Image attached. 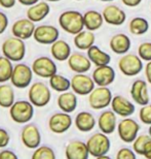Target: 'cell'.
<instances>
[{"label": "cell", "mask_w": 151, "mask_h": 159, "mask_svg": "<svg viewBox=\"0 0 151 159\" xmlns=\"http://www.w3.org/2000/svg\"><path fill=\"white\" fill-rule=\"evenodd\" d=\"M59 25L65 32L76 35L83 30V15L77 11H63L59 17Z\"/></svg>", "instance_id": "6da1fadb"}, {"label": "cell", "mask_w": 151, "mask_h": 159, "mask_svg": "<svg viewBox=\"0 0 151 159\" xmlns=\"http://www.w3.org/2000/svg\"><path fill=\"white\" fill-rule=\"evenodd\" d=\"M87 149L90 155L95 158H108L107 153L111 148V142L108 138V134L104 132H98L93 134L86 142Z\"/></svg>", "instance_id": "7a4b0ae2"}, {"label": "cell", "mask_w": 151, "mask_h": 159, "mask_svg": "<svg viewBox=\"0 0 151 159\" xmlns=\"http://www.w3.org/2000/svg\"><path fill=\"white\" fill-rule=\"evenodd\" d=\"M1 51L3 56L7 57L12 62H20L26 56V44L24 39L11 36L3 41Z\"/></svg>", "instance_id": "3957f363"}, {"label": "cell", "mask_w": 151, "mask_h": 159, "mask_svg": "<svg viewBox=\"0 0 151 159\" xmlns=\"http://www.w3.org/2000/svg\"><path fill=\"white\" fill-rule=\"evenodd\" d=\"M9 116L15 123L27 124L34 116V106L30 100L15 101V103L9 107Z\"/></svg>", "instance_id": "277c9868"}, {"label": "cell", "mask_w": 151, "mask_h": 159, "mask_svg": "<svg viewBox=\"0 0 151 159\" xmlns=\"http://www.w3.org/2000/svg\"><path fill=\"white\" fill-rule=\"evenodd\" d=\"M28 97L34 107H43L49 103L52 99V92L48 86L43 82H35L30 86Z\"/></svg>", "instance_id": "5b68a950"}, {"label": "cell", "mask_w": 151, "mask_h": 159, "mask_svg": "<svg viewBox=\"0 0 151 159\" xmlns=\"http://www.w3.org/2000/svg\"><path fill=\"white\" fill-rule=\"evenodd\" d=\"M33 75L34 72L32 70V67H30L29 65L25 64V63H18L17 65L14 66L10 83L15 88H27L31 85V82L33 80Z\"/></svg>", "instance_id": "8992f818"}, {"label": "cell", "mask_w": 151, "mask_h": 159, "mask_svg": "<svg viewBox=\"0 0 151 159\" xmlns=\"http://www.w3.org/2000/svg\"><path fill=\"white\" fill-rule=\"evenodd\" d=\"M118 68L125 77L138 75L143 69V62L139 55L135 54H124L118 60Z\"/></svg>", "instance_id": "52a82bcc"}, {"label": "cell", "mask_w": 151, "mask_h": 159, "mask_svg": "<svg viewBox=\"0 0 151 159\" xmlns=\"http://www.w3.org/2000/svg\"><path fill=\"white\" fill-rule=\"evenodd\" d=\"M112 92L108 87L98 86L89 94V104L93 110H104L111 104Z\"/></svg>", "instance_id": "ba28073f"}, {"label": "cell", "mask_w": 151, "mask_h": 159, "mask_svg": "<svg viewBox=\"0 0 151 159\" xmlns=\"http://www.w3.org/2000/svg\"><path fill=\"white\" fill-rule=\"evenodd\" d=\"M140 125L136 121L128 117L122 119L117 125V132L119 139L124 143H133L138 136Z\"/></svg>", "instance_id": "9c48e42d"}, {"label": "cell", "mask_w": 151, "mask_h": 159, "mask_svg": "<svg viewBox=\"0 0 151 159\" xmlns=\"http://www.w3.org/2000/svg\"><path fill=\"white\" fill-rule=\"evenodd\" d=\"M31 67H32L34 75L43 79H49L58 71V67L55 61L46 56L36 58L33 61Z\"/></svg>", "instance_id": "30bf717a"}, {"label": "cell", "mask_w": 151, "mask_h": 159, "mask_svg": "<svg viewBox=\"0 0 151 159\" xmlns=\"http://www.w3.org/2000/svg\"><path fill=\"white\" fill-rule=\"evenodd\" d=\"M96 83L93 77L86 74H76L71 79V89L77 95L86 96L95 89Z\"/></svg>", "instance_id": "8fae6325"}, {"label": "cell", "mask_w": 151, "mask_h": 159, "mask_svg": "<svg viewBox=\"0 0 151 159\" xmlns=\"http://www.w3.org/2000/svg\"><path fill=\"white\" fill-rule=\"evenodd\" d=\"M21 139L26 148L35 150L41 143V133L39 128L35 124L27 123L21 131Z\"/></svg>", "instance_id": "7c38bea8"}, {"label": "cell", "mask_w": 151, "mask_h": 159, "mask_svg": "<svg viewBox=\"0 0 151 159\" xmlns=\"http://www.w3.org/2000/svg\"><path fill=\"white\" fill-rule=\"evenodd\" d=\"M72 126V118L70 114L61 112L56 113L48 119V128L56 134H62L68 131Z\"/></svg>", "instance_id": "4fadbf2b"}, {"label": "cell", "mask_w": 151, "mask_h": 159, "mask_svg": "<svg viewBox=\"0 0 151 159\" xmlns=\"http://www.w3.org/2000/svg\"><path fill=\"white\" fill-rule=\"evenodd\" d=\"M59 29L52 25H40L33 34V39L40 44H52L59 39Z\"/></svg>", "instance_id": "5bb4252c"}, {"label": "cell", "mask_w": 151, "mask_h": 159, "mask_svg": "<svg viewBox=\"0 0 151 159\" xmlns=\"http://www.w3.org/2000/svg\"><path fill=\"white\" fill-rule=\"evenodd\" d=\"M35 28V23L31 21L30 19H19L12 24L11 33L15 37L26 40L33 36Z\"/></svg>", "instance_id": "9a60e30c"}, {"label": "cell", "mask_w": 151, "mask_h": 159, "mask_svg": "<svg viewBox=\"0 0 151 159\" xmlns=\"http://www.w3.org/2000/svg\"><path fill=\"white\" fill-rule=\"evenodd\" d=\"M68 66L75 74H86L92 67V61L82 53H72L68 58Z\"/></svg>", "instance_id": "2e32d148"}, {"label": "cell", "mask_w": 151, "mask_h": 159, "mask_svg": "<svg viewBox=\"0 0 151 159\" xmlns=\"http://www.w3.org/2000/svg\"><path fill=\"white\" fill-rule=\"evenodd\" d=\"M110 106H111L113 112L117 116L122 117V118L132 116L135 113V110H136L134 103L122 95H116V96L113 97Z\"/></svg>", "instance_id": "e0dca14e"}, {"label": "cell", "mask_w": 151, "mask_h": 159, "mask_svg": "<svg viewBox=\"0 0 151 159\" xmlns=\"http://www.w3.org/2000/svg\"><path fill=\"white\" fill-rule=\"evenodd\" d=\"M104 21L112 26H120L127 20V14L120 7L114 4L107 5L102 11Z\"/></svg>", "instance_id": "ac0fdd59"}, {"label": "cell", "mask_w": 151, "mask_h": 159, "mask_svg": "<svg viewBox=\"0 0 151 159\" xmlns=\"http://www.w3.org/2000/svg\"><path fill=\"white\" fill-rule=\"evenodd\" d=\"M92 77L97 86L108 87L115 81V70L109 64L97 66L93 71Z\"/></svg>", "instance_id": "d6986e66"}, {"label": "cell", "mask_w": 151, "mask_h": 159, "mask_svg": "<svg viewBox=\"0 0 151 159\" xmlns=\"http://www.w3.org/2000/svg\"><path fill=\"white\" fill-rule=\"evenodd\" d=\"M131 95L135 102L141 107L149 103L150 96L147 83L143 80H136L131 87Z\"/></svg>", "instance_id": "ffe728a7"}, {"label": "cell", "mask_w": 151, "mask_h": 159, "mask_svg": "<svg viewBox=\"0 0 151 159\" xmlns=\"http://www.w3.org/2000/svg\"><path fill=\"white\" fill-rule=\"evenodd\" d=\"M65 156L68 159H87L90 152L86 143L81 141H72L66 146Z\"/></svg>", "instance_id": "44dd1931"}, {"label": "cell", "mask_w": 151, "mask_h": 159, "mask_svg": "<svg viewBox=\"0 0 151 159\" xmlns=\"http://www.w3.org/2000/svg\"><path fill=\"white\" fill-rule=\"evenodd\" d=\"M99 129L106 134H112L117 128V118L113 111H104L98 119Z\"/></svg>", "instance_id": "7402d4cb"}, {"label": "cell", "mask_w": 151, "mask_h": 159, "mask_svg": "<svg viewBox=\"0 0 151 159\" xmlns=\"http://www.w3.org/2000/svg\"><path fill=\"white\" fill-rule=\"evenodd\" d=\"M50 12V6L48 2L39 1L35 4L29 6L27 9V18L34 23H38L48 17Z\"/></svg>", "instance_id": "603a6c76"}, {"label": "cell", "mask_w": 151, "mask_h": 159, "mask_svg": "<svg viewBox=\"0 0 151 159\" xmlns=\"http://www.w3.org/2000/svg\"><path fill=\"white\" fill-rule=\"evenodd\" d=\"M77 94L75 92L66 91L62 92L59 95L58 99H57V103H58L59 109L62 112L71 114L73 113L77 107Z\"/></svg>", "instance_id": "cb8c5ba5"}, {"label": "cell", "mask_w": 151, "mask_h": 159, "mask_svg": "<svg viewBox=\"0 0 151 159\" xmlns=\"http://www.w3.org/2000/svg\"><path fill=\"white\" fill-rule=\"evenodd\" d=\"M109 46L113 53L117 55H124L131 49V39L125 34L118 33L111 37Z\"/></svg>", "instance_id": "d4e9b609"}, {"label": "cell", "mask_w": 151, "mask_h": 159, "mask_svg": "<svg viewBox=\"0 0 151 159\" xmlns=\"http://www.w3.org/2000/svg\"><path fill=\"white\" fill-rule=\"evenodd\" d=\"M50 54L52 58L57 61L63 62L67 61L68 58L71 55V47L69 46L67 41L63 39H58L55 43L50 44Z\"/></svg>", "instance_id": "484cf974"}, {"label": "cell", "mask_w": 151, "mask_h": 159, "mask_svg": "<svg viewBox=\"0 0 151 159\" xmlns=\"http://www.w3.org/2000/svg\"><path fill=\"white\" fill-rule=\"evenodd\" d=\"M75 126L81 132H90L95 128L96 126V119L90 112H80L75 117Z\"/></svg>", "instance_id": "4316f807"}, {"label": "cell", "mask_w": 151, "mask_h": 159, "mask_svg": "<svg viewBox=\"0 0 151 159\" xmlns=\"http://www.w3.org/2000/svg\"><path fill=\"white\" fill-rule=\"evenodd\" d=\"M96 40V36L94 31L90 30H82L76 35H74V46L80 51H87L90 47L94 46Z\"/></svg>", "instance_id": "83f0119b"}, {"label": "cell", "mask_w": 151, "mask_h": 159, "mask_svg": "<svg viewBox=\"0 0 151 159\" xmlns=\"http://www.w3.org/2000/svg\"><path fill=\"white\" fill-rule=\"evenodd\" d=\"M83 22H84V28L90 31L99 30L103 26L104 18L101 12L97 11H87L83 14Z\"/></svg>", "instance_id": "f1b7e54d"}, {"label": "cell", "mask_w": 151, "mask_h": 159, "mask_svg": "<svg viewBox=\"0 0 151 159\" xmlns=\"http://www.w3.org/2000/svg\"><path fill=\"white\" fill-rule=\"evenodd\" d=\"M87 57L92 61L93 64L96 66H102L109 64L111 61V56L108 53L104 52L103 50H101L98 46H92L87 50Z\"/></svg>", "instance_id": "f546056e"}, {"label": "cell", "mask_w": 151, "mask_h": 159, "mask_svg": "<svg viewBox=\"0 0 151 159\" xmlns=\"http://www.w3.org/2000/svg\"><path fill=\"white\" fill-rule=\"evenodd\" d=\"M15 95L12 85L2 83L0 85V107L4 109H9L15 103Z\"/></svg>", "instance_id": "4dcf8cb0"}, {"label": "cell", "mask_w": 151, "mask_h": 159, "mask_svg": "<svg viewBox=\"0 0 151 159\" xmlns=\"http://www.w3.org/2000/svg\"><path fill=\"white\" fill-rule=\"evenodd\" d=\"M49 87L57 92H66L71 88V80L67 79L62 75L55 74L49 78Z\"/></svg>", "instance_id": "1f68e13d"}, {"label": "cell", "mask_w": 151, "mask_h": 159, "mask_svg": "<svg viewBox=\"0 0 151 159\" xmlns=\"http://www.w3.org/2000/svg\"><path fill=\"white\" fill-rule=\"evenodd\" d=\"M128 30L134 35H143L149 30V22L142 17H136L131 20L128 24Z\"/></svg>", "instance_id": "d6a6232c"}, {"label": "cell", "mask_w": 151, "mask_h": 159, "mask_svg": "<svg viewBox=\"0 0 151 159\" xmlns=\"http://www.w3.org/2000/svg\"><path fill=\"white\" fill-rule=\"evenodd\" d=\"M12 70L14 65L11 60L5 56H0V84L10 81Z\"/></svg>", "instance_id": "836d02e7"}, {"label": "cell", "mask_w": 151, "mask_h": 159, "mask_svg": "<svg viewBox=\"0 0 151 159\" xmlns=\"http://www.w3.org/2000/svg\"><path fill=\"white\" fill-rule=\"evenodd\" d=\"M56 153L48 146H39L32 154V159H55Z\"/></svg>", "instance_id": "e575fe53"}, {"label": "cell", "mask_w": 151, "mask_h": 159, "mask_svg": "<svg viewBox=\"0 0 151 159\" xmlns=\"http://www.w3.org/2000/svg\"><path fill=\"white\" fill-rule=\"evenodd\" d=\"M149 139H151V136L149 134H141L138 135L136 139L133 142V150L136 152L137 155H143V149L144 146H145L146 142L148 141Z\"/></svg>", "instance_id": "d590c367"}, {"label": "cell", "mask_w": 151, "mask_h": 159, "mask_svg": "<svg viewBox=\"0 0 151 159\" xmlns=\"http://www.w3.org/2000/svg\"><path fill=\"white\" fill-rule=\"evenodd\" d=\"M138 55L144 61H151V43L145 41V43H141L138 47Z\"/></svg>", "instance_id": "8d00e7d4"}, {"label": "cell", "mask_w": 151, "mask_h": 159, "mask_svg": "<svg viewBox=\"0 0 151 159\" xmlns=\"http://www.w3.org/2000/svg\"><path fill=\"white\" fill-rule=\"evenodd\" d=\"M139 118L143 124L150 125L151 124V103H147L142 106L139 112Z\"/></svg>", "instance_id": "74e56055"}, {"label": "cell", "mask_w": 151, "mask_h": 159, "mask_svg": "<svg viewBox=\"0 0 151 159\" xmlns=\"http://www.w3.org/2000/svg\"><path fill=\"white\" fill-rule=\"evenodd\" d=\"M136 152L131 150L130 148H121L116 154V158L118 159H135L136 158Z\"/></svg>", "instance_id": "f35d334b"}, {"label": "cell", "mask_w": 151, "mask_h": 159, "mask_svg": "<svg viewBox=\"0 0 151 159\" xmlns=\"http://www.w3.org/2000/svg\"><path fill=\"white\" fill-rule=\"evenodd\" d=\"M10 142V135L4 128H0V149H4Z\"/></svg>", "instance_id": "ab89813d"}, {"label": "cell", "mask_w": 151, "mask_h": 159, "mask_svg": "<svg viewBox=\"0 0 151 159\" xmlns=\"http://www.w3.org/2000/svg\"><path fill=\"white\" fill-rule=\"evenodd\" d=\"M8 17L3 11H0V35L5 32L8 27Z\"/></svg>", "instance_id": "60d3db41"}, {"label": "cell", "mask_w": 151, "mask_h": 159, "mask_svg": "<svg viewBox=\"0 0 151 159\" xmlns=\"http://www.w3.org/2000/svg\"><path fill=\"white\" fill-rule=\"evenodd\" d=\"M0 159H18V155L11 150L4 149L0 151Z\"/></svg>", "instance_id": "b9f144b4"}, {"label": "cell", "mask_w": 151, "mask_h": 159, "mask_svg": "<svg viewBox=\"0 0 151 159\" xmlns=\"http://www.w3.org/2000/svg\"><path fill=\"white\" fill-rule=\"evenodd\" d=\"M142 156H144L147 159H151V139H149L148 141L146 142L145 146H144Z\"/></svg>", "instance_id": "7bdbcfd3"}, {"label": "cell", "mask_w": 151, "mask_h": 159, "mask_svg": "<svg viewBox=\"0 0 151 159\" xmlns=\"http://www.w3.org/2000/svg\"><path fill=\"white\" fill-rule=\"evenodd\" d=\"M18 0H0V6L3 8H12Z\"/></svg>", "instance_id": "ee69618b"}, {"label": "cell", "mask_w": 151, "mask_h": 159, "mask_svg": "<svg viewBox=\"0 0 151 159\" xmlns=\"http://www.w3.org/2000/svg\"><path fill=\"white\" fill-rule=\"evenodd\" d=\"M121 2L128 7H136V6L140 5L142 0H121Z\"/></svg>", "instance_id": "f6af8a7d"}, {"label": "cell", "mask_w": 151, "mask_h": 159, "mask_svg": "<svg viewBox=\"0 0 151 159\" xmlns=\"http://www.w3.org/2000/svg\"><path fill=\"white\" fill-rule=\"evenodd\" d=\"M144 70H145V77L147 79V82L151 85V61L147 62Z\"/></svg>", "instance_id": "bcb514c9"}, {"label": "cell", "mask_w": 151, "mask_h": 159, "mask_svg": "<svg viewBox=\"0 0 151 159\" xmlns=\"http://www.w3.org/2000/svg\"><path fill=\"white\" fill-rule=\"evenodd\" d=\"M39 1L40 0H18V2H20L22 5H25V6H31Z\"/></svg>", "instance_id": "7dc6e473"}, {"label": "cell", "mask_w": 151, "mask_h": 159, "mask_svg": "<svg viewBox=\"0 0 151 159\" xmlns=\"http://www.w3.org/2000/svg\"><path fill=\"white\" fill-rule=\"evenodd\" d=\"M48 2H58V1H61V0H45Z\"/></svg>", "instance_id": "c3c4849f"}, {"label": "cell", "mask_w": 151, "mask_h": 159, "mask_svg": "<svg viewBox=\"0 0 151 159\" xmlns=\"http://www.w3.org/2000/svg\"><path fill=\"white\" fill-rule=\"evenodd\" d=\"M99 1H102V2H111L113 0H99Z\"/></svg>", "instance_id": "681fc988"}, {"label": "cell", "mask_w": 151, "mask_h": 159, "mask_svg": "<svg viewBox=\"0 0 151 159\" xmlns=\"http://www.w3.org/2000/svg\"><path fill=\"white\" fill-rule=\"evenodd\" d=\"M148 134L151 136V124H150V125H149V129H148Z\"/></svg>", "instance_id": "f907efd6"}, {"label": "cell", "mask_w": 151, "mask_h": 159, "mask_svg": "<svg viewBox=\"0 0 151 159\" xmlns=\"http://www.w3.org/2000/svg\"><path fill=\"white\" fill-rule=\"evenodd\" d=\"M76 1H81V0H76Z\"/></svg>", "instance_id": "816d5d0a"}]
</instances>
